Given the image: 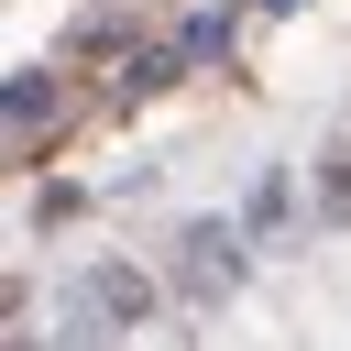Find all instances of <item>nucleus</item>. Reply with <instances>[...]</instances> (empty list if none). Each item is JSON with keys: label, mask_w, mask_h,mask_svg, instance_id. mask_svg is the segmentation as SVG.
<instances>
[{"label": "nucleus", "mask_w": 351, "mask_h": 351, "mask_svg": "<svg viewBox=\"0 0 351 351\" xmlns=\"http://www.w3.org/2000/svg\"><path fill=\"white\" fill-rule=\"evenodd\" d=\"M318 219H351V143L318 154Z\"/></svg>", "instance_id": "20e7f679"}, {"label": "nucleus", "mask_w": 351, "mask_h": 351, "mask_svg": "<svg viewBox=\"0 0 351 351\" xmlns=\"http://www.w3.org/2000/svg\"><path fill=\"white\" fill-rule=\"evenodd\" d=\"M230 285H241V241H230L219 219H186V241H176V296L208 307V296H230Z\"/></svg>", "instance_id": "f257e3e1"}, {"label": "nucleus", "mask_w": 351, "mask_h": 351, "mask_svg": "<svg viewBox=\"0 0 351 351\" xmlns=\"http://www.w3.org/2000/svg\"><path fill=\"white\" fill-rule=\"evenodd\" d=\"M143 307H154V285H143L132 263H99V274H88V318H99V329H132Z\"/></svg>", "instance_id": "f03ea898"}, {"label": "nucleus", "mask_w": 351, "mask_h": 351, "mask_svg": "<svg viewBox=\"0 0 351 351\" xmlns=\"http://www.w3.org/2000/svg\"><path fill=\"white\" fill-rule=\"evenodd\" d=\"M33 121H55V77H11V143H33Z\"/></svg>", "instance_id": "7ed1b4c3"}, {"label": "nucleus", "mask_w": 351, "mask_h": 351, "mask_svg": "<svg viewBox=\"0 0 351 351\" xmlns=\"http://www.w3.org/2000/svg\"><path fill=\"white\" fill-rule=\"evenodd\" d=\"M176 55H186V66H197V55H230V11H197V22L176 33Z\"/></svg>", "instance_id": "39448f33"}]
</instances>
